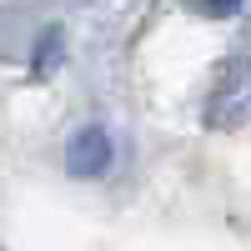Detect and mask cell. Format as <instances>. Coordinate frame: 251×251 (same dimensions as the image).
<instances>
[{
  "label": "cell",
  "instance_id": "1",
  "mask_svg": "<svg viewBox=\"0 0 251 251\" xmlns=\"http://www.w3.org/2000/svg\"><path fill=\"white\" fill-rule=\"evenodd\" d=\"M111 166V136L100 131V126H86V131H75L71 146H66V171L71 176H100Z\"/></svg>",
  "mask_w": 251,
  "mask_h": 251
},
{
  "label": "cell",
  "instance_id": "2",
  "mask_svg": "<svg viewBox=\"0 0 251 251\" xmlns=\"http://www.w3.org/2000/svg\"><path fill=\"white\" fill-rule=\"evenodd\" d=\"M236 5H241V0H211V10H221V15H231Z\"/></svg>",
  "mask_w": 251,
  "mask_h": 251
}]
</instances>
